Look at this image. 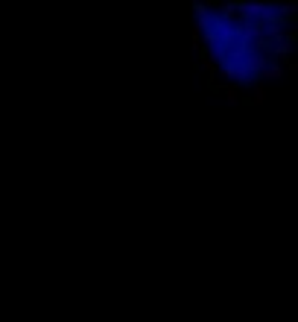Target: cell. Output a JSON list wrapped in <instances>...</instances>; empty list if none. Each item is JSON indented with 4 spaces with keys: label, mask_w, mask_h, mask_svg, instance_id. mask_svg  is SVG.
Masks as SVG:
<instances>
[{
    "label": "cell",
    "mask_w": 298,
    "mask_h": 322,
    "mask_svg": "<svg viewBox=\"0 0 298 322\" xmlns=\"http://www.w3.org/2000/svg\"><path fill=\"white\" fill-rule=\"evenodd\" d=\"M278 76H284V67L275 64V62H269V64L260 70V79H278Z\"/></svg>",
    "instance_id": "cell-1"
},
{
    "label": "cell",
    "mask_w": 298,
    "mask_h": 322,
    "mask_svg": "<svg viewBox=\"0 0 298 322\" xmlns=\"http://www.w3.org/2000/svg\"><path fill=\"white\" fill-rule=\"evenodd\" d=\"M263 100H266V88H263V82H258V85L252 88V103H258V106H260Z\"/></svg>",
    "instance_id": "cell-2"
},
{
    "label": "cell",
    "mask_w": 298,
    "mask_h": 322,
    "mask_svg": "<svg viewBox=\"0 0 298 322\" xmlns=\"http://www.w3.org/2000/svg\"><path fill=\"white\" fill-rule=\"evenodd\" d=\"M225 100H228L231 106L240 103V88H237V85H228V88H225Z\"/></svg>",
    "instance_id": "cell-3"
}]
</instances>
